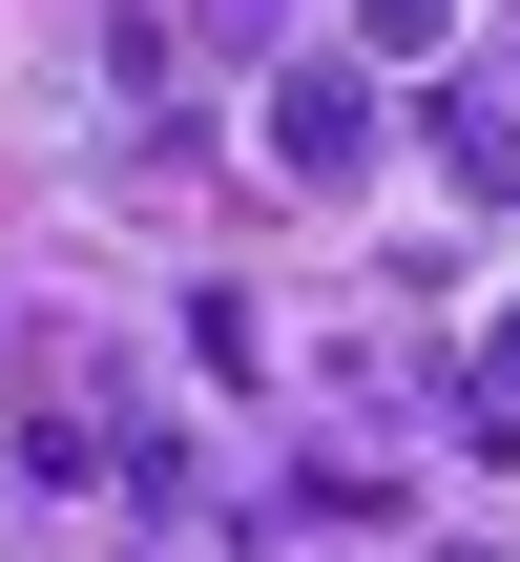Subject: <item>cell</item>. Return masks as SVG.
<instances>
[{
    "instance_id": "cell-1",
    "label": "cell",
    "mask_w": 520,
    "mask_h": 562,
    "mask_svg": "<svg viewBox=\"0 0 520 562\" xmlns=\"http://www.w3.org/2000/svg\"><path fill=\"white\" fill-rule=\"evenodd\" d=\"M271 167H354V83H271Z\"/></svg>"
}]
</instances>
